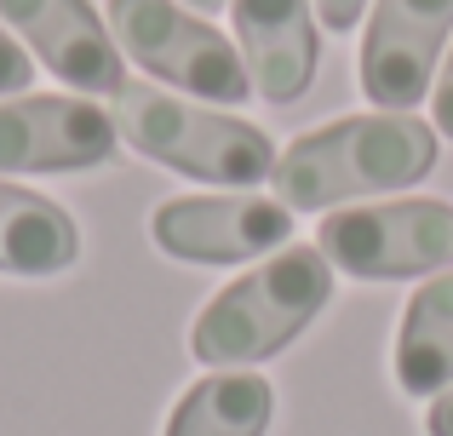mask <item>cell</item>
Listing matches in <instances>:
<instances>
[{"instance_id":"obj_16","label":"cell","mask_w":453,"mask_h":436,"mask_svg":"<svg viewBox=\"0 0 453 436\" xmlns=\"http://www.w3.org/2000/svg\"><path fill=\"white\" fill-rule=\"evenodd\" d=\"M316 11H321V23H327L333 34H344V29H356V23H362L367 0H316Z\"/></svg>"},{"instance_id":"obj_17","label":"cell","mask_w":453,"mask_h":436,"mask_svg":"<svg viewBox=\"0 0 453 436\" xmlns=\"http://www.w3.org/2000/svg\"><path fill=\"white\" fill-rule=\"evenodd\" d=\"M425 436H453V385L425 408Z\"/></svg>"},{"instance_id":"obj_8","label":"cell","mask_w":453,"mask_h":436,"mask_svg":"<svg viewBox=\"0 0 453 436\" xmlns=\"http://www.w3.org/2000/svg\"><path fill=\"white\" fill-rule=\"evenodd\" d=\"M453 41V0H373L356 80L373 110L408 115L436 87L442 46Z\"/></svg>"},{"instance_id":"obj_6","label":"cell","mask_w":453,"mask_h":436,"mask_svg":"<svg viewBox=\"0 0 453 436\" xmlns=\"http://www.w3.org/2000/svg\"><path fill=\"white\" fill-rule=\"evenodd\" d=\"M293 235V207L281 195H173L150 213V241L184 264H247L281 253Z\"/></svg>"},{"instance_id":"obj_18","label":"cell","mask_w":453,"mask_h":436,"mask_svg":"<svg viewBox=\"0 0 453 436\" xmlns=\"http://www.w3.org/2000/svg\"><path fill=\"white\" fill-rule=\"evenodd\" d=\"M178 6H189V11H201V18H207V11H224L230 0H178Z\"/></svg>"},{"instance_id":"obj_3","label":"cell","mask_w":453,"mask_h":436,"mask_svg":"<svg viewBox=\"0 0 453 436\" xmlns=\"http://www.w3.org/2000/svg\"><path fill=\"white\" fill-rule=\"evenodd\" d=\"M110 115H115V133H121L127 149L184 172V179H207V184H224V190H253V184L276 179L281 156L265 126L207 110V103L184 98V92L127 80L115 92Z\"/></svg>"},{"instance_id":"obj_11","label":"cell","mask_w":453,"mask_h":436,"mask_svg":"<svg viewBox=\"0 0 453 436\" xmlns=\"http://www.w3.org/2000/svg\"><path fill=\"white\" fill-rule=\"evenodd\" d=\"M81 258V224L52 195L0 184V270L6 276H64Z\"/></svg>"},{"instance_id":"obj_2","label":"cell","mask_w":453,"mask_h":436,"mask_svg":"<svg viewBox=\"0 0 453 436\" xmlns=\"http://www.w3.org/2000/svg\"><path fill=\"white\" fill-rule=\"evenodd\" d=\"M333 299V264L321 247H281L258 270L235 276L201 304L196 327H189V350L207 368H247L293 339L327 310Z\"/></svg>"},{"instance_id":"obj_7","label":"cell","mask_w":453,"mask_h":436,"mask_svg":"<svg viewBox=\"0 0 453 436\" xmlns=\"http://www.w3.org/2000/svg\"><path fill=\"white\" fill-rule=\"evenodd\" d=\"M121 149L115 115L87 92L0 98V172H87Z\"/></svg>"},{"instance_id":"obj_14","label":"cell","mask_w":453,"mask_h":436,"mask_svg":"<svg viewBox=\"0 0 453 436\" xmlns=\"http://www.w3.org/2000/svg\"><path fill=\"white\" fill-rule=\"evenodd\" d=\"M35 87V57L23 41H12L6 23H0V98H18V92Z\"/></svg>"},{"instance_id":"obj_10","label":"cell","mask_w":453,"mask_h":436,"mask_svg":"<svg viewBox=\"0 0 453 436\" xmlns=\"http://www.w3.org/2000/svg\"><path fill=\"white\" fill-rule=\"evenodd\" d=\"M235 52L265 103H299L321 69L310 0H235Z\"/></svg>"},{"instance_id":"obj_1","label":"cell","mask_w":453,"mask_h":436,"mask_svg":"<svg viewBox=\"0 0 453 436\" xmlns=\"http://www.w3.org/2000/svg\"><path fill=\"white\" fill-rule=\"evenodd\" d=\"M436 167V126L419 115L367 110L299 133L276 161V195L293 213H333L344 202L408 190Z\"/></svg>"},{"instance_id":"obj_15","label":"cell","mask_w":453,"mask_h":436,"mask_svg":"<svg viewBox=\"0 0 453 436\" xmlns=\"http://www.w3.org/2000/svg\"><path fill=\"white\" fill-rule=\"evenodd\" d=\"M431 126H436V138H453V46H448V64L431 87Z\"/></svg>"},{"instance_id":"obj_9","label":"cell","mask_w":453,"mask_h":436,"mask_svg":"<svg viewBox=\"0 0 453 436\" xmlns=\"http://www.w3.org/2000/svg\"><path fill=\"white\" fill-rule=\"evenodd\" d=\"M0 23L52 69L64 87L81 92H115L127 87L121 41L110 34V23L92 11V0H0Z\"/></svg>"},{"instance_id":"obj_13","label":"cell","mask_w":453,"mask_h":436,"mask_svg":"<svg viewBox=\"0 0 453 436\" xmlns=\"http://www.w3.org/2000/svg\"><path fill=\"white\" fill-rule=\"evenodd\" d=\"M276 419V385L253 368H212L173 402L161 436H265Z\"/></svg>"},{"instance_id":"obj_12","label":"cell","mask_w":453,"mask_h":436,"mask_svg":"<svg viewBox=\"0 0 453 436\" xmlns=\"http://www.w3.org/2000/svg\"><path fill=\"white\" fill-rule=\"evenodd\" d=\"M396 385L402 396H442L453 385V270H436L413 287L396 327Z\"/></svg>"},{"instance_id":"obj_5","label":"cell","mask_w":453,"mask_h":436,"mask_svg":"<svg viewBox=\"0 0 453 436\" xmlns=\"http://www.w3.org/2000/svg\"><path fill=\"white\" fill-rule=\"evenodd\" d=\"M327 264L350 281H413L453 264V207L436 195L339 207L316 230Z\"/></svg>"},{"instance_id":"obj_4","label":"cell","mask_w":453,"mask_h":436,"mask_svg":"<svg viewBox=\"0 0 453 436\" xmlns=\"http://www.w3.org/2000/svg\"><path fill=\"white\" fill-rule=\"evenodd\" d=\"M110 34L144 75L178 87L184 98L207 103L253 98V80H247L235 41H224L201 11L178 6V0H110Z\"/></svg>"}]
</instances>
